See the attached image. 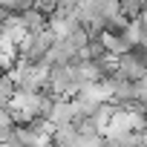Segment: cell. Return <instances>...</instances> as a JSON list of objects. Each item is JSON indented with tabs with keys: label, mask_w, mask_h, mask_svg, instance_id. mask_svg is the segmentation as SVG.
Listing matches in <instances>:
<instances>
[{
	"label": "cell",
	"mask_w": 147,
	"mask_h": 147,
	"mask_svg": "<svg viewBox=\"0 0 147 147\" xmlns=\"http://www.w3.org/2000/svg\"><path fill=\"white\" fill-rule=\"evenodd\" d=\"M18 127V124H15ZM15 127H3V124H0V144H6L9 138H15Z\"/></svg>",
	"instance_id": "3"
},
{
	"label": "cell",
	"mask_w": 147,
	"mask_h": 147,
	"mask_svg": "<svg viewBox=\"0 0 147 147\" xmlns=\"http://www.w3.org/2000/svg\"><path fill=\"white\" fill-rule=\"evenodd\" d=\"M18 90H20V87L15 84V78L9 75V72H6V75H0V104H9Z\"/></svg>",
	"instance_id": "2"
},
{
	"label": "cell",
	"mask_w": 147,
	"mask_h": 147,
	"mask_svg": "<svg viewBox=\"0 0 147 147\" xmlns=\"http://www.w3.org/2000/svg\"><path fill=\"white\" fill-rule=\"evenodd\" d=\"M49 118L61 127V124H69V121H75V107H72V98H58L49 110Z\"/></svg>",
	"instance_id": "1"
}]
</instances>
